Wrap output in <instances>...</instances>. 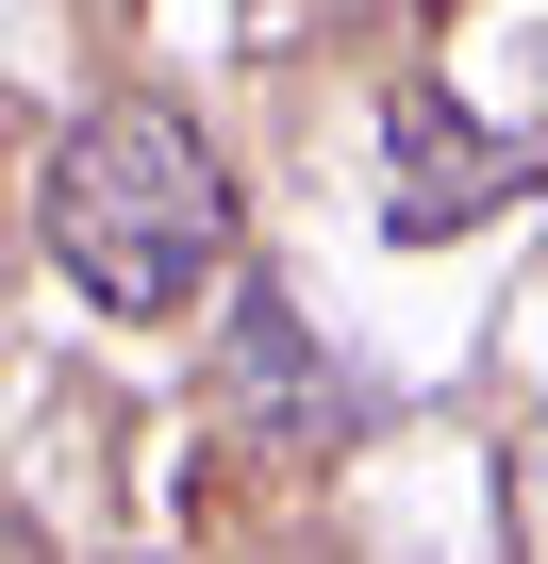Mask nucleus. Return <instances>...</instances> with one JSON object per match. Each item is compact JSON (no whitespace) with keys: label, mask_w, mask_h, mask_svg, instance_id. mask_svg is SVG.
<instances>
[{"label":"nucleus","mask_w":548,"mask_h":564,"mask_svg":"<svg viewBox=\"0 0 548 564\" xmlns=\"http://www.w3.org/2000/svg\"><path fill=\"white\" fill-rule=\"evenodd\" d=\"M34 232H51V265L84 282L100 316H183L200 282L233 265V166L200 150L183 100H84L51 133Z\"/></svg>","instance_id":"1"},{"label":"nucleus","mask_w":548,"mask_h":564,"mask_svg":"<svg viewBox=\"0 0 548 564\" xmlns=\"http://www.w3.org/2000/svg\"><path fill=\"white\" fill-rule=\"evenodd\" d=\"M216 432H249L266 465H316V448L366 432V382L316 349V316L283 300V282H249L233 333H216Z\"/></svg>","instance_id":"2"},{"label":"nucleus","mask_w":548,"mask_h":564,"mask_svg":"<svg viewBox=\"0 0 548 564\" xmlns=\"http://www.w3.org/2000/svg\"><path fill=\"white\" fill-rule=\"evenodd\" d=\"M548 183V150L531 133H482L465 100H432V84H399L383 100V232L399 249H449V232H482V216H515Z\"/></svg>","instance_id":"3"},{"label":"nucleus","mask_w":548,"mask_h":564,"mask_svg":"<svg viewBox=\"0 0 548 564\" xmlns=\"http://www.w3.org/2000/svg\"><path fill=\"white\" fill-rule=\"evenodd\" d=\"M498 531H515V564H548V415L498 448Z\"/></svg>","instance_id":"4"},{"label":"nucleus","mask_w":548,"mask_h":564,"mask_svg":"<svg viewBox=\"0 0 548 564\" xmlns=\"http://www.w3.org/2000/svg\"><path fill=\"white\" fill-rule=\"evenodd\" d=\"M0 564H34V547H18V531H0Z\"/></svg>","instance_id":"5"}]
</instances>
